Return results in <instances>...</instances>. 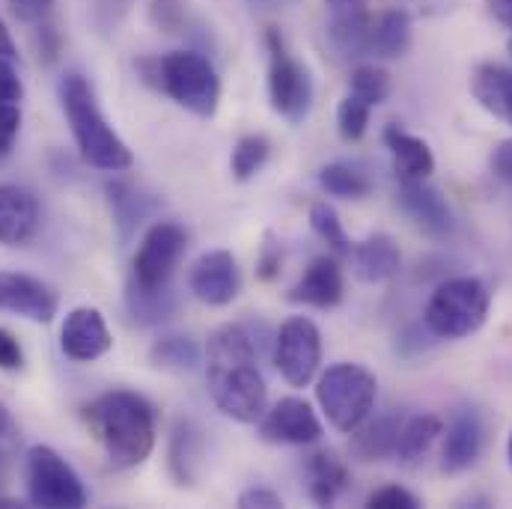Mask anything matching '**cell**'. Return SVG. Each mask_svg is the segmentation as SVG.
Masks as SVG:
<instances>
[{
  "label": "cell",
  "mask_w": 512,
  "mask_h": 509,
  "mask_svg": "<svg viewBox=\"0 0 512 509\" xmlns=\"http://www.w3.org/2000/svg\"><path fill=\"white\" fill-rule=\"evenodd\" d=\"M274 364L292 387H307L322 364V334L316 322L292 316L280 325L274 337Z\"/></svg>",
  "instance_id": "10"
},
{
  "label": "cell",
  "mask_w": 512,
  "mask_h": 509,
  "mask_svg": "<svg viewBox=\"0 0 512 509\" xmlns=\"http://www.w3.org/2000/svg\"><path fill=\"white\" fill-rule=\"evenodd\" d=\"M18 128H21L18 105H0V161L9 155V149L18 137Z\"/></svg>",
  "instance_id": "40"
},
{
  "label": "cell",
  "mask_w": 512,
  "mask_h": 509,
  "mask_svg": "<svg viewBox=\"0 0 512 509\" xmlns=\"http://www.w3.org/2000/svg\"><path fill=\"white\" fill-rule=\"evenodd\" d=\"M411 15L405 9H387L373 18V36H370V57L376 60H399L411 48Z\"/></svg>",
  "instance_id": "27"
},
{
  "label": "cell",
  "mask_w": 512,
  "mask_h": 509,
  "mask_svg": "<svg viewBox=\"0 0 512 509\" xmlns=\"http://www.w3.org/2000/svg\"><path fill=\"white\" fill-rule=\"evenodd\" d=\"M489 167H492V173H495L501 182L512 185V137L510 140H501V143L492 149Z\"/></svg>",
  "instance_id": "42"
},
{
  "label": "cell",
  "mask_w": 512,
  "mask_h": 509,
  "mask_svg": "<svg viewBox=\"0 0 512 509\" xmlns=\"http://www.w3.org/2000/svg\"><path fill=\"white\" fill-rule=\"evenodd\" d=\"M188 251V233L173 221L152 224L131 262V283L146 289H167L173 283V274Z\"/></svg>",
  "instance_id": "9"
},
{
  "label": "cell",
  "mask_w": 512,
  "mask_h": 509,
  "mask_svg": "<svg viewBox=\"0 0 512 509\" xmlns=\"http://www.w3.org/2000/svg\"><path fill=\"white\" fill-rule=\"evenodd\" d=\"M319 188L328 194V197H340V200H364L370 191H373V182L352 164H343V161H334V164H325L319 170Z\"/></svg>",
  "instance_id": "31"
},
{
  "label": "cell",
  "mask_w": 512,
  "mask_h": 509,
  "mask_svg": "<svg viewBox=\"0 0 512 509\" xmlns=\"http://www.w3.org/2000/svg\"><path fill=\"white\" fill-rule=\"evenodd\" d=\"M149 18L158 30L176 33L185 24V3L182 0H152L149 6Z\"/></svg>",
  "instance_id": "36"
},
{
  "label": "cell",
  "mask_w": 512,
  "mask_h": 509,
  "mask_svg": "<svg viewBox=\"0 0 512 509\" xmlns=\"http://www.w3.org/2000/svg\"><path fill=\"white\" fill-rule=\"evenodd\" d=\"M444 435V423L435 414H414L402 420V432H399V447H396V462L402 465H417L432 444Z\"/></svg>",
  "instance_id": "29"
},
{
  "label": "cell",
  "mask_w": 512,
  "mask_h": 509,
  "mask_svg": "<svg viewBox=\"0 0 512 509\" xmlns=\"http://www.w3.org/2000/svg\"><path fill=\"white\" fill-rule=\"evenodd\" d=\"M57 307H60L57 292L48 283H42L39 277L18 274V271H0V310L48 325L57 316Z\"/></svg>",
  "instance_id": "15"
},
{
  "label": "cell",
  "mask_w": 512,
  "mask_h": 509,
  "mask_svg": "<svg viewBox=\"0 0 512 509\" xmlns=\"http://www.w3.org/2000/svg\"><path fill=\"white\" fill-rule=\"evenodd\" d=\"M259 435L271 444H316L322 438V420L313 405L298 396H283L271 411L259 417Z\"/></svg>",
  "instance_id": "12"
},
{
  "label": "cell",
  "mask_w": 512,
  "mask_h": 509,
  "mask_svg": "<svg viewBox=\"0 0 512 509\" xmlns=\"http://www.w3.org/2000/svg\"><path fill=\"white\" fill-rule=\"evenodd\" d=\"M126 307L128 316L137 322V325H161L167 322L176 310H179V298L173 292V286L167 289H146V286H137L128 280L126 286Z\"/></svg>",
  "instance_id": "28"
},
{
  "label": "cell",
  "mask_w": 512,
  "mask_h": 509,
  "mask_svg": "<svg viewBox=\"0 0 512 509\" xmlns=\"http://www.w3.org/2000/svg\"><path fill=\"white\" fill-rule=\"evenodd\" d=\"M128 3H131V0H99V3H96V9L117 21V15H120V12H126Z\"/></svg>",
  "instance_id": "48"
},
{
  "label": "cell",
  "mask_w": 512,
  "mask_h": 509,
  "mask_svg": "<svg viewBox=\"0 0 512 509\" xmlns=\"http://www.w3.org/2000/svg\"><path fill=\"white\" fill-rule=\"evenodd\" d=\"M105 197H108V206H111V218H114V227H117V236L120 242H128L137 227L155 212V200L149 194H143L140 188H134L126 179H111L105 185Z\"/></svg>",
  "instance_id": "23"
},
{
  "label": "cell",
  "mask_w": 512,
  "mask_h": 509,
  "mask_svg": "<svg viewBox=\"0 0 512 509\" xmlns=\"http://www.w3.org/2000/svg\"><path fill=\"white\" fill-rule=\"evenodd\" d=\"M328 6H331V12H340V9H358V6H364L367 0H325Z\"/></svg>",
  "instance_id": "49"
},
{
  "label": "cell",
  "mask_w": 512,
  "mask_h": 509,
  "mask_svg": "<svg viewBox=\"0 0 512 509\" xmlns=\"http://www.w3.org/2000/svg\"><path fill=\"white\" fill-rule=\"evenodd\" d=\"M203 364L209 393L227 417L239 423H256L265 414L268 387L259 370L254 337L245 325L215 328L209 334Z\"/></svg>",
  "instance_id": "1"
},
{
  "label": "cell",
  "mask_w": 512,
  "mask_h": 509,
  "mask_svg": "<svg viewBox=\"0 0 512 509\" xmlns=\"http://www.w3.org/2000/svg\"><path fill=\"white\" fill-rule=\"evenodd\" d=\"M346 292V280H343V265L337 256H316L304 274L298 277V283L289 289V301L292 304H307L316 310H328L337 307L343 301Z\"/></svg>",
  "instance_id": "18"
},
{
  "label": "cell",
  "mask_w": 512,
  "mask_h": 509,
  "mask_svg": "<svg viewBox=\"0 0 512 509\" xmlns=\"http://www.w3.org/2000/svg\"><path fill=\"white\" fill-rule=\"evenodd\" d=\"M206 462V438L194 417H176L167 441V471L176 486L194 489Z\"/></svg>",
  "instance_id": "17"
},
{
  "label": "cell",
  "mask_w": 512,
  "mask_h": 509,
  "mask_svg": "<svg viewBox=\"0 0 512 509\" xmlns=\"http://www.w3.org/2000/svg\"><path fill=\"white\" fill-rule=\"evenodd\" d=\"M328 45L340 60H361L370 57V36H373V15L358 6V9H340L331 15L325 27Z\"/></svg>",
  "instance_id": "20"
},
{
  "label": "cell",
  "mask_w": 512,
  "mask_h": 509,
  "mask_svg": "<svg viewBox=\"0 0 512 509\" xmlns=\"http://www.w3.org/2000/svg\"><path fill=\"white\" fill-rule=\"evenodd\" d=\"M486 6H489V15L498 24H504V27L512 30V0H486Z\"/></svg>",
  "instance_id": "45"
},
{
  "label": "cell",
  "mask_w": 512,
  "mask_h": 509,
  "mask_svg": "<svg viewBox=\"0 0 512 509\" xmlns=\"http://www.w3.org/2000/svg\"><path fill=\"white\" fill-rule=\"evenodd\" d=\"M84 420L117 471L143 465L155 447V408L140 393L108 390L84 408Z\"/></svg>",
  "instance_id": "2"
},
{
  "label": "cell",
  "mask_w": 512,
  "mask_h": 509,
  "mask_svg": "<svg viewBox=\"0 0 512 509\" xmlns=\"http://www.w3.org/2000/svg\"><path fill=\"white\" fill-rule=\"evenodd\" d=\"M382 140L393 158V170L399 179H429L435 173V155L423 137L399 126H387Z\"/></svg>",
  "instance_id": "21"
},
{
  "label": "cell",
  "mask_w": 512,
  "mask_h": 509,
  "mask_svg": "<svg viewBox=\"0 0 512 509\" xmlns=\"http://www.w3.org/2000/svg\"><path fill=\"white\" fill-rule=\"evenodd\" d=\"M349 259H352V268H355L358 280H364V283H384L402 265L399 245L387 233H373L364 242L352 245Z\"/></svg>",
  "instance_id": "24"
},
{
  "label": "cell",
  "mask_w": 512,
  "mask_h": 509,
  "mask_svg": "<svg viewBox=\"0 0 512 509\" xmlns=\"http://www.w3.org/2000/svg\"><path fill=\"white\" fill-rule=\"evenodd\" d=\"M57 96H60V108L66 114V123L72 128L75 146L90 167L120 173V170H128L134 164L128 143L102 114L96 90L84 75H75V72L66 75L57 87Z\"/></svg>",
  "instance_id": "3"
},
{
  "label": "cell",
  "mask_w": 512,
  "mask_h": 509,
  "mask_svg": "<svg viewBox=\"0 0 512 509\" xmlns=\"http://www.w3.org/2000/svg\"><path fill=\"white\" fill-rule=\"evenodd\" d=\"M268 140L262 134H245L236 146H233V155H230V173L236 182H251L256 173L265 167L268 161Z\"/></svg>",
  "instance_id": "33"
},
{
  "label": "cell",
  "mask_w": 512,
  "mask_h": 509,
  "mask_svg": "<svg viewBox=\"0 0 512 509\" xmlns=\"http://www.w3.org/2000/svg\"><path fill=\"white\" fill-rule=\"evenodd\" d=\"M307 477H310V498L319 504V507H331L340 501V495L349 489L352 483V474H349V465L337 456V453H313L310 462H307Z\"/></svg>",
  "instance_id": "26"
},
{
  "label": "cell",
  "mask_w": 512,
  "mask_h": 509,
  "mask_svg": "<svg viewBox=\"0 0 512 509\" xmlns=\"http://www.w3.org/2000/svg\"><path fill=\"white\" fill-rule=\"evenodd\" d=\"M489 307L492 292L480 277H453L429 295L423 328L438 340H462L486 325Z\"/></svg>",
  "instance_id": "5"
},
{
  "label": "cell",
  "mask_w": 512,
  "mask_h": 509,
  "mask_svg": "<svg viewBox=\"0 0 512 509\" xmlns=\"http://www.w3.org/2000/svg\"><path fill=\"white\" fill-rule=\"evenodd\" d=\"M477 105L495 120L512 126V69L504 63H480L471 75Z\"/></svg>",
  "instance_id": "22"
},
{
  "label": "cell",
  "mask_w": 512,
  "mask_h": 509,
  "mask_svg": "<svg viewBox=\"0 0 512 509\" xmlns=\"http://www.w3.org/2000/svg\"><path fill=\"white\" fill-rule=\"evenodd\" d=\"M280 262H283L280 242L274 239V233H265V242H262L259 256H256V274H259L262 280H271V277H277Z\"/></svg>",
  "instance_id": "38"
},
{
  "label": "cell",
  "mask_w": 512,
  "mask_h": 509,
  "mask_svg": "<svg viewBox=\"0 0 512 509\" xmlns=\"http://www.w3.org/2000/svg\"><path fill=\"white\" fill-rule=\"evenodd\" d=\"M507 456H510V465H512V435H510V444H507Z\"/></svg>",
  "instance_id": "51"
},
{
  "label": "cell",
  "mask_w": 512,
  "mask_h": 509,
  "mask_svg": "<svg viewBox=\"0 0 512 509\" xmlns=\"http://www.w3.org/2000/svg\"><path fill=\"white\" fill-rule=\"evenodd\" d=\"M114 340L108 331V322L102 316V310L96 307H75L63 328H60V349L69 361L78 364H93L99 358H105L111 352Z\"/></svg>",
  "instance_id": "14"
},
{
  "label": "cell",
  "mask_w": 512,
  "mask_h": 509,
  "mask_svg": "<svg viewBox=\"0 0 512 509\" xmlns=\"http://www.w3.org/2000/svg\"><path fill=\"white\" fill-rule=\"evenodd\" d=\"M21 367H24V349H21V343L6 328H0V370L15 373Z\"/></svg>",
  "instance_id": "41"
},
{
  "label": "cell",
  "mask_w": 512,
  "mask_h": 509,
  "mask_svg": "<svg viewBox=\"0 0 512 509\" xmlns=\"http://www.w3.org/2000/svg\"><path fill=\"white\" fill-rule=\"evenodd\" d=\"M39 230V200L21 185H0V245H27Z\"/></svg>",
  "instance_id": "19"
},
{
  "label": "cell",
  "mask_w": 512,
  "mask_h": 509,
  "mask_svg": "<svg viewBox=\"0 0 512 509\" xmlns=\"http://www.w3.org/2000/svg\"><path fill=\"white\" fill-rule=\"evenodd\" d=\"M0 477H3V459H0Z\"/></svg>",
  "instance_id": "52"
},
{
  "label": "cell",
  "mask_w": 512,
  "mask_h": 509,
  "mask_svg": "<svg viewBox=\"0 0 512 509\" xmlns=\"http://www.w3.org/2000/svg\"><path fill=\"white\" fill-rule=\"evenodd\" d=\"M376 396L379 382L361 364H334L316 382V399L322 414L343 435H352L373 414Z\"/></svg>",
  "instance_id": "6"
},
{
  "label": "cell",
  "mask_w": 512,
  "mask_h": 509,
  "mask_svg": "<svg viewBox=\"0 0 512 509\" xmlns=\"http://www.w3.org/2000/svg\"><path fill=\"white\" fill-rule=\"evenodd\" d=\"M367 507L370 509H417L420 501L417 495H411L408 489L402 486H382L376 489L370 498H367Z\"/></svg>",
  "instance_id": "37"
},
{
  "label": "cell",
  "mask_w": 512,
  "mask_h": 509,
  "mask_svg": "<svg viewBox=\"0 0 512 509\" xmlns=\"http://www.w3.org/2000/svg\"><path fill=\"white\" fill-rule=\"evenodd\" d=\"M24 96V84L12 69V60L0 57V105H18Z\"/></svg>",
  "instance_id": "39"
},
{
  "label": "cell",
  "mask_w": 512,
  "mask_h": 509,
  "mask_svg": "<svg viewBox=\"0 0 512 509\" xmlns=\"http://www.w3.org/2000/svg\"><path fill=\"white\" fill-rule=\"evenodd\" d=\"M254 9H277L280 6V0H248Z\"/></svg>",
  "instance_id": "50"
},
{
  "label": "cell",
  "mask_w": 512,
  "mask_h": 509,
  "mask_svg": "<svg viewBox=\"0 0 512 509\" xmlns=\"http://www.w3.org/2000/svg\"><path fill=\"white\" fill-rule=\"evenodd\" d=\"M54 0H9V9L21 21H42L51 12Z\"/></svg>",
  "instance_id": "44"
},
{
  "label": "cell",
  "mask_w": 512,
  "mask_h": 509,
  "mask_svg": "<svg viewBox=\"0 0 512 509\" xmlns=\"http://www.w3.org/2000/svg\"><path fill=\"white\" fill-rule=\"evenodd\" d=\"M149 361H152V367H158V370L191 373V370H197V367L203 364V352H200V346H197L191 337L170 334V337H161V340L152 343Z\"/></svg>",
  "instance_id": "30"
},
{
  "label": "cell",
  "mask_w": 512,
  "mask_h": 509,
  "mask_svg": "<svg viewBox=\"0 0 512 509\" xmlns=\"http://www.w3.org/2000/svg\"><path fill=\"white\" fill-rule=\"evenodd\" d=\"M239 507L280 509L283 507V498H280L277 492H271V489H259V486H254V489H248V492H242V495H239Z\"/></svg>",
  "instance_id": "43"
},
{
  "label": "cell",
  "mask_w": 512,
  "mask_h": 509,
  "mask_svg": "<svg viewBox=\"0 0 512 509\" xmlns=\"http://www.w3.org/2000/svg\"><path fill=\"white\" fill-rule=\"evenodd\" d=\"M399 206L402 212L429 236H450L456 227L453 209L447 203V197L432 188L426 179H399Z\"/></svg>",
  "instance_id": "16"
},
{
  "label": "cell",
  "mask_w": 512,
  "mask_h": 509,
  "mask_svg": "<svg viewBox=\"0 0 512 509\" xmlns=\"http://www.w3.org/2000/svg\"><path fill=\"white\" fill-rule=\"evenodd\" d=\"M24 477H27V501L33 507L81 509L90 501L75 468L57 450L45 444H36L27 450Z\"/></svg>",
  "instance_id": "8"
},
{
  "label": "cell",
  "mask_w": 512,
  "mask_h": 509,
  "mask_svg": "<svg viewBox=\"0 0 512 509\" xmlns=\"http://www.w3.org/2000/svg\"><path fill=\"white\" fill-rule=\"evenodd\" d=\"M399 432H402V417L399 414H384L376 420H364L352 432V453L364 462H382L396 459L399 447Z\"/></svg>",
  "instance_id": "25"
},
{
  "label": "cell",
  "mask_w": 512,
  "mask_h": 509,
  "mask_svg": "<svg viewBox=\"0 0 512 509\" xmlns=\"http://www.w3.org/2000/svg\"><path fill=\"white\" fill-rule=\"evenodd\" d=\"M0 57H6V60H15L18 57L15 39H12V33H9V27L3 21H0Z\"/></svg>",
  "instance_id": "47"
},
{
  "label": "cell",
  "mask_w": 512,
  "mask_h": 509,
  "mask_svg": "<svg viewBox=\"0 0 512 509\" xmlns=\"http://www.w3.org/2000/svg\"><path fill=\"white\" fill-rule=\"evenodd\" d=\"M507 48H510V57H512V39H510V45H507Z\"/></svg>",
  "instance_id": "53"
},
{
  "label": "cell",
  "mask_w": 512,
  "mask_h": 509,
  "mask_svg": "<svg viewBox=\"0 0 512 509\" xmlns=\"http://www.w3.org/2000/svg\"><path fill=\"white\" fill-rule=\"evenodd\" d=\"M18 438V426L12 420V414L6 411V405H0V441H15Z\"/></svg>",
  "instance_id": "46"
},
{
  "label": "cell",
  "mask_w": 512,
  "mask_h": 509,
  "mask_svg": "<svg viewBox=\"0 0 512 509\" xmlns=\"http://www.w3.org/2000/svg\"><path fill=\"white\" fill-rule=\"evenodd\" d=\"M137 69L146 75L143 81L155 84L167 93L179 108L200 120H212L221 105V78L215 63L200 51H170L164 57L140 60Z\"/></svg>",
  "instance_id": "4"
},
{
  "label": "cell",
  "mask_w": 512,
  "mask_h": 509,
  "mask_svg": "<svg viewBox=\"0 0 512 509\" xmlns=\"http://www.w3.org/2000/svg\"><path fill=\"white\" fill-rule=\"evenodd\" d=\"M483 444H486V426L480 411L474 408H456L447 432H444V447H441V471L456 477L471 471L480 456H483Z\"/></svg>",
  "instance_id": "13"
},
{
  "label": "cell",
  "mask_w": 512,
  "mask_h": 509,
  "mask_svg": "<svg viewBox=\"0 0 512 509\" xmlns=\"http://www.w3.org/2000/svg\"><path fill=\"white\" fill-rule=\"evenodd\" d=\"M265 48H268V99H271V108L286 123L298 126L307 120V114L313 108L310 69L289 51V45L277 27H268Z\"/></svg>",
  "instance_id": "7"
},
{
  "label": "cell",
  "mask_w": 512,
  "mask_h": 509,
  "mask_svg": "<svg viewBox=\"0 0 512 509\" xmlns=\"http://www.w3.org/2000/svg\"><path fill=\"white\" fill-rule=\"evenodd\" d=\"M188 289L209 307H227L242 292V271L230 251H209L188 271Z\"/></svg>",
  "instance_id": "11"
},
{
  "label": "cell",
  "mask_w": 512,
  "mask_h": 509,
  "mask_svg": "<svg viewBox=\"0 0 512 509\" xmlns=\"http://www.w3.org/2000/svg\"><path fill=\"white\" fill-rule=\"evenodd\" d=\"M370 117H373V108L367 102H361L355 96H346L340 102V108H337V131H340V137L349 140V143L361 140L367 134V128H370Z\"/></svg>",
  "instance_id": "35"
},
{
  "label": "cell",
  "mask_w": 512,
  "mask_h": 509,
  "mask_svg": "<svg viewBox=\"0 0 512 509\" xmlns=\"http://www.w3.org/2000/svg\"><path fill=\"white\" fill-rule=\"evenodd\" d=\"M349 96L367 102L370 108H379L390 96V75L384 72L382 66H376V63L355 66L352 78H349Z\"/></svg>",
  "instance_id": "34"
},
{
  "label": "cell",
  "mask_w": 512,
  "mask_h": 509,
  "mask_svg": "<svg viewBox=\"0 0 512 509\" xmlns=\"http://www.w3.org/2000/svg\"><path fill=\"white\" fill-rule=\"evenodd\" d=\"M310 227H313V233L334 251L337 259L352 254V242H349V236H346V230H343V221H340V215H337V209H334L331 203L316 200V203L310 206Z\"/></svg>",
  "instance_id": "32"
}]
</instances>
